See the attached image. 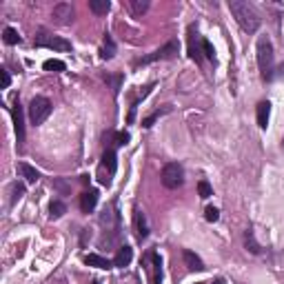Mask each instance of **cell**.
Segmentation results:
<instances>
[{"label":"cell","instance_id":"obj_8","mask_svg":"<svg viewBox=\"0 0 284 284\" xmlns=\"http://www.w3.org/2000/svg\"><path fill=\"white\" fill-rule=\"evenodd\" d=\"M54 18L58 20L60 25L71 23V18H74V7H71L69 3H58L54 7Z\"/></svg>","mask_w":284,"mask_h":284},{"label":"cell","instance_id":"obj_5","mask_svg":"<svg viewBox=\"0 0 284 284\" xmlns=\"http://www.w3.org/2000/svg\"><path fill=\"white\" fill-rule=\"evenodd\" d=\"M36 47H47V49H54V51H71V43L65 38H58V36H51L43 29L36 36Z\"/></svg>","mask_w":284,"mask_h":284},{"label":"cell","instance_id":"obj_17","mask_svg":"<svg viewBox=\"0 0 284 284\" xmlns=\"http://www.w3.org/2000/svg\"><path fill=\"white\" fill-rule=\"evenodd\" d=\"M268 116H271V102H260V105H257V127L266 129Z\"/></svg>","mask_w":284,"mask_h":284},{"label":"cell","instance_id":"obj_31","mask_svg":"<svg viewBox=\"0 0 284 284\" xmlns=\"http://www.w3.org/2000/svg\"><path fill=\"white\" fill-rule=\"evenodd\" d=\"M129 140H131V136H129L127 131L116 133V144H120V147H125V144H129Z\"/></svg>","mask_w":284,"mask_h":284},{"label":"cell","instance_id":"obj_20","mask_svg":"<svg viewBox=\"0 0 284 284\" xmlns=\"http://www.w3.org/2000/svg\"><path fill=\"white\" fill-rule=\"evenodd\" d=\"M127 7L133 16H142L149 9V0H127Z\"/></svg>","mask_w":284,"mask_h":284},{"label":"cell","instance_id":"obj_9","mask_svg":"<svg viewBox=\"0 0 284 284\" xmlns=\"http://www.w3.org/2000/svg\"><path fill=\"white\" fill-rule=\"evenodd\" d=\"M198 40H200L198 29L189 27V56L195 60V63H202V51H200V47H198Z\"/></svg>","mask_w":284,"mask_h":284},{"label":"cell","instance_id":"obj_18","mask_svg":"<svg viewBox=\"0 0 284 284\" xmlns=\"http://www.w3.org/2000/svg\"><path fill=\"white\" fill-rule=\"evenodd\" d=\"M18 171H20V175H23L27 182H38L40 180V173H38V169H34L32 164H27V162H20L18 164Z\"/></svg>","mask_w":284,"mask_h":284},{"label":"cell","instance_id":"obj_35","mask_svg":"<svg viewBox=\"0 0 284 284\" xmlns=\"http://www.w3.org/2000/svg\"><path fill=\"white\" fill-rule=\"evenodd\" d=\"M94 284H100V282H94Z\"/></svg>","mask_w":284,"mask_h":284},{"label":"cell","instance_id":"obj_34","mask_svg":"<svg viewBox=\"0 0 284 284\" xmlns=\"http://www.w3.org/2000/svg\"><path fill=\"white\" fill-rule=\"evenodd\" d=\"M215 284H224V280H215Z\"/></svg>","mask_w":284,"mask_h":284},{"label":"cell","instance_id":"obj_2","mask_svg":"<svg viewBox=\"0 0 284 284\" xmlns=\"http://www.w3.org/2000/svg\"><path fill=\"white\" fill-rule=\"evenodd\" d=\"M257 67H260L262 80H273L275 71V56H273V45L266 36L257 40Z\"/></svg>","mask_w":284,"mask_h":284},{"label":"cell","instance_id":"obj_3","mask_svg":"<svg viewBox=\"0 0 284 284\" xmlns=\"http://www.w3.org/2000/svg\"><path fill=\"white\" fill-rule=\"evenodd\" d=\"M51 100L49 98H45V96H36L32 102H29V120H32V125L34 127H38V125H43L45 120L51 116Z\"/></svg>","mask_w":284,"mask_h":284},{"label":"cell","instance_id":"obj_14","mask_svg":"<svg viewBox=\"0 0 284 284\" xmlns=\"http://www.w3.org/2000/svg\"><path fill=\"white\" fill-rule=\"evenodd\" d=\"M149 260H151V271H153V284H160L162 282V257L158 255L156 251L149 253Z\"/></svg>","mask_w":284,"mask_h":284},{"label":"cell","instance_id":"obj_30","mask_svg":"<svg viewBox=\"0 0 284 284\" xmlns=\"http://www.w3.org/2000/svg\"><path fill=\"white\" fill-rule=\"evenodd\" d=\"M204 218H206V222H218V218H220V211L215 209V206H206Z\"/></svg>","mask_w":284,"mask_h":284},{"label":"cell","instance_id":"obj_29","mask_svg":"<svg viewBox=\"0 0 284 284\" xmlns=\"http://www.w3.org/2000/svg\"><path fill=\"white\" fill-rule=\"evenodd\" d=\"M202 54H204L209 60H215V49H213V45H211L206 38H202Z\"/></svg>","mask_w":284,"mask_h":284},{"label":"cell","instance_id":"obj_7","mask_svg":"<svg viewBox=\"0 0 284 284\" xmlns=\"http://www.w3.org/2000/svg\"><path fill=\"white\" fill-rule=\"evenodd\" d=\"M12 116H14V127H16L18 147H23V144H25V111H23V105H20V100L14 102Z\"/></svg>","mask_w":284,"mask_h":284},{"label":"cell","instance_id":"obj_1","mask_svg":"<svg viewBox=\"0 0 284 284\" xmlns=\"http://www.w3.org/2000/svg\"><path fill=\"white\" fill-rule=\"evenodd\" d=\"M229 12L233 14V18L237 20V25H240L246 34L257 32V27H260V16H257V12L251 7L249 3H244V0H231V3H229Z\"/></svg>","mask_w":284,"mask_h":284},{"label":"cell","instance_id":"obj_25","mask_svg":"<svg viewBox=\"0 0 284 284\" xmlns=\"http://www.w3.org/2000/svg\"><path fill=\"white\" fill-rule=\"evenodd\" d=\"M45 71H65L67 69V65L63 63V60H56V58H51V60H45Z\"/></svg>","mask_w":284,"mask_h":284},{"label":"cell","instance_id":"obj_24","mask_svg":"<svg viewBox=\"0 0 284 284\" xmlns=\"http://www.w3.org/2000/svg\"><path fill=\"white\" fill-rule=\"evenodd\" d=\"M3 40H5V45H18L20 36H18V32L14 27H5L3 29Z\"/></svg>","mask_w":284,"mask_h":284},{"label":"cell","instance_id":"obj_10","mask_svg":"<svg viewBox=\"0 0 284 284\" xmlns=\"http://www.w3.org/2000/svg\"><path fill=\"white\" fill-rule=\"evenodd\" d=\"M96 204H98V191L96 189H89V191H85V193L80 195L82 213H91V211L96 209Z\"/></svg>","mask_w":284,"mask_h":284},{"label":"cell","instance_id":"obj_16","mask_svg":"<svg viewBox=\"0 0 284 284\" xmlns=\"http://www.w3.org/2000/svg\"><path fill=\"white\" fill-rule=\"evenodd\" d=\"M102 167L107 169V175H109V178L116 173L118 162H116V151H113V149H107V151L102 153Z\"/></svg>","mask_w":284,"mask_h":284},{"label":"cell","instance_id":"obj_27","mask_svg":"<svg viewBox=\"0 0 284 284\" xmlns=\"http://www.w3.org/2000/svg\"><path fill=\"white\" fill-rule=\"evenodd\" d=\"M198 191H200V198H211V195H213V189H211V184L206 182V180H200L198 182Z\"/></svg>","mask_w":284,"mask_h":284},{"label":"cell","instance_id":"obj_23","mask_svg":"<svg viewBox=\"0 0 284 284\" xmlns=\"http://www.w3.org/2000/svg\"><path fill=\"white\" fill-rule=\"evenodd\" d=\"M65 213H67V206H65V202H60V200H54V202L49 204V218H51V220L63 218Z\"/></svg>","mask_w":284,"mask_h":284},{"label":"cell","instance_id":"obj_26","mask_svg":"<svg viewBox=\"0 0 284 284\" xmlns=\"http://www.w3.org/2000/svg\"><path fill=\"white\" fill-rule=\"evenodd\" d=\"M23 195H25V184L23 182H14L12 184V204H16Z\"/></svg>","mask_w":284,"mask_h":284},{"label":"cell","instance_id":"obj_32","mask_svg":"<svg viewBox=\"0 0 284 284\" xmlns=\"http://www.w3.org/2000/svg\"><path fill=\"white\" fill-rule=\"evenodd\" d=\"M0 76H3V89H9V85H12V76H9V71L0 69Z\"/></svg>","mask_w":284,"mask_h":284},{"label":"cell","instance_id":"obj_22","mask_svg":"<svg viewBox=\"0 0 284 284\" xmlns=\"http://www.w3.org/2000/svg\"><path fill=\"white\" fill-rule=\"evenodd\" d=\"M100 56H102L105 60H109V58H113V56H116V43H113V38H111L109 34L105 36V45H102Z\"/></svg>","mask_w":284,"mask_h":284},{"label":"cell","instance_id":"obj_12","mask_svg":"<svg viewBox=\"0 0 284 284\" xmlns=\"http://www.w3.org/2000/svg\"><path fill=\"white\" fill-rule=\"evenodd\" d=\"M133 226H136V235L144 240V237L149 235V224H147V218H144V213L140 209H136V213H133Z\"/></svg>","mask_w":284,"mask_h":284},{"label":"cell","instance_id":"obj_15","mask_svg":"<svg viewBox=\"0 0 284 284\" xmlns=\"http://www.w3.org/2000/svg\"><path fill=\"white\" fill-rule=\"evenodd\" d=\"M182 257H184V264L189 266V271H198L200 273V271H204V268H206L204 262L200 260L193 251H182Z\"/></svg>","mask_w":284,"mask_h":284},{"label":"cell","instance_id":"obj_21","mask_svg":"<svg viewBox=\"0 0 284 284\" xmlns=\"http://www.w3.org/2000/svg\"><path fill=\"white\" fill-rule=\"evenodd\" d=\"M244 246L253 253V255H260V253H262V246L257 244V240H255V235H253V231H251V229L244 233Z\"/></svg>","mask_w":284,"mask_h":284},{"label":"cell","instance_id":"obj_19","mask_svg":"<svg viewBox=\"0 0 284 284\" xmlns=\"http://www.w3.org/2000/svg\"><path fill=\"white\" fill-rule=\"evenodd\" d=\"M109 9H111L109 0H91V3H89V12H94L96 16H107Z\"/></svg>","mask_w":284,"mask_h":284},{"label":"cell","instance_id":"obj_4","mask_svg":"<svg viewBox=\"0 0 284 284\" xmlns=\"http://www.w3.org/2000/svg\"><path fill=\"white\" fill-rule=\"evenodd\" d=\"M162 184L167 189H178V187H182L184 184V169H182V164H178V162H169V164H164V169H162Z\"/></svg>","mask_w":284,"mask_h":284},{"label":"cell","instance_id":"obj_11","mask_svg":"<svg viewBox=\"0 0 284 284\" xmlns=\"http://www.w3.org/2000/svg\"><path fill=\"white\" fill-rule=\"evenodd\" d=\"M85 264L96 266V268H107V271L116 266V264H113V260H107V257L98 255V253H87V255H85Z\"/></svg>","mask_w":284,"mask_h":284},{"label":"cell","instance_id":"obj_6","mask_svg":"<svg viewBox=\"0 0 284 284\" xmlns=\"http://www.w3.org/2000/svg\"><path fill=\"white\" fill-rule=\"evenodd\" d=\"M175 54H178V43H175V40H169L164 47H160L153 51V54H149V56H144L142 60H138V65H149V63H156V60H169V58H173Z\"/></svg>","mask_w":284,"mask_h":284},{"label":"cell","instance_id":"obj_13","mask_svg":"<svg viewBox=\"0 0 284 284\" xmlns=\"http://www.w3.org/2000/svg\"><path fill=\"white\" fill-rule=\"evenodd\" d=\"M131 260H133V249L125 244V246H120V249H118V255L113 257V264H116L118 268H125V266L131 264Z\"/></svg>","mask_w":284,"mask_h":284},{"label":"cell","instance_id":"obj_28","mask_svg":"<svg viewBox=\"0 0 284 284\" xmlns=\"http://www.w3.org/2000/svg\"><path fill=\"white\" fill-rule=\"evenodd\" d=\"M167 111H169V107H164V109H162V111H153V113H151V116H149V118H144V120H142V127H144V129H149V127H151V125H153V122H156V120H158V118H160V116H162V113H167Z\"/></svg>","mask_w":284,"mask_h":284},{"label":"cell","instance_id":"obj_36","mask_svg":"<svg viewBox=\"0 0 284 284\" xmlns=\"http://www.w3.org/2000/svg\"><path fill=\"white\" fill-rule=\"evenodd\" d=\"M282 144H284V138H282Z\"/></svg>","mask_w":284,"mask_h":284},{"label":"cell","instance_id":"obj_33","mask_svg":"<svg viewBox=\"0 0 284 284\" xmlns=\"http://www.w3.org/2000/svg\"><path fill=\"white\" fill-rule=\"evenodd\" d=\"M54 187L58 189V191H63V193H67V191H69V187H67L63 180H54Z\"/></svg>","mask_w":284,"mask_h":284}]
</instances>
